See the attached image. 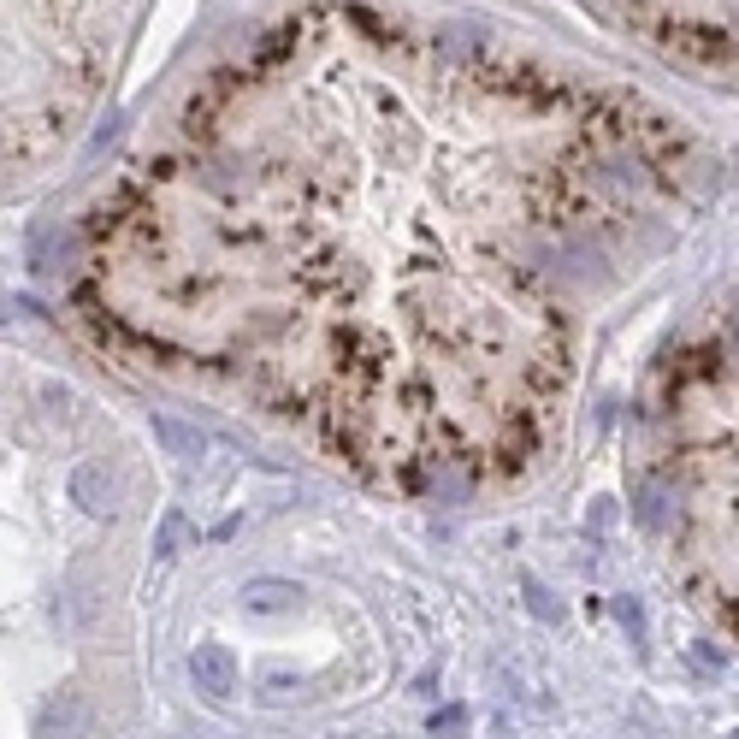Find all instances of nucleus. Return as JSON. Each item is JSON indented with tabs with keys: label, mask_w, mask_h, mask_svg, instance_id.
<instances>
[{
	"label": "nucleus",
	"mask_w": 739,
	"mask_h": 739,
	"mask_svg": "<svg viewBox=\"0 0 739 739\" xmlns=\"http://www.w3.org/2000/svg\"><path fill=\"white\" fill-rule=\"evenodd\" d=\"M674 196L657 113L497 42L302 12L95 213V308L408 491L515 473Z\"/></svg>",
	"instance_id": "1"
},
{
	"label": "nucleus",
	"mask_w": 739,
	"mask_h": 739,
	"mask_svg": "<svg viewBox=\"0 0 739 739\" xmlns=\"http://www.w3.org/2000/svg\"><path fill=\"white\" fill-rule=\"evenodd\" d=\"M190 674H196V686H202L207 698H231V692H237V663H231L225 645H196Z\"/></svg>",
	"instance_id": "2"
},
{
	"label": "nucleus",
	"mask_w": 739,
	"mask_h": 739,
	"mask_svg": "<svg viewBox=\"0 0 739 739\" xmlns=\"http://www.w3.org/2000/svg\"><path fill=\"white\" fill-rule=\"evenodd\" d=\"M243 598H249L255 609H284L290 598H302V592H296L290 580H249V586H243Z\"/></svg>",
	"instance_id": "3"
},
{
	"label": "nucleus",
	"mask_w": 739,
	"mask_h": 739,
	"mask_svg": "<svg viewBox=\"0 0 739 739\" xmlns=\"http://www.w3.org/2000/svg\"><path fill=\"white\" fill-rule=\"evenodd\" d=\"M77 497H83V509H113V485H101V468H83L77 473Z\"/></svg>",
	"instance_id": "4"
},
{
	"label": "nucleus",
	"mask_w": 739,
	"mask_h": 739,
	"mask_svg": "<svg viewBox=\"0 0 739 739\" xmlns=\"http://www.w3.org/2000/svg\"><path fill=\"white\" fill-rule=\"evenodd\" d=\"M462 734H468V710L462 704H444L432 716V739H462Z\"/></svg>",
	"instance_id": "5"
},
{
	"label": "nucleus",
	"mask_w": 739,
	"mask_h": 739,
	"mask_svg": "<svg viewBox=\"0 0 739 739\" xmlns=\"http://www.w3.org/2000/svg\"><path fill=\"white\" fill-rule=\"evenodd\" d=\"M172 544H178V515H166V527H160V544H154V550H160V556H172Z\"/></svg>",
	"instance_id": "6"
}]
</instances>
